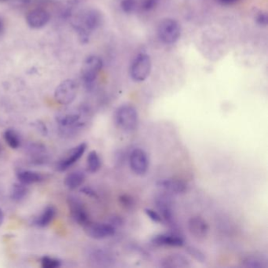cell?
<instances>
[{"label": "cell", "instance_id": "1", "mask_svg": "<svg viewBox=\"0 0 268 268\" xmlns=\"http://www.w3.org/2000/svg\"><path fill=\"white\" fill-rule=\"evenodd\" d=\"M114 120L116 124L122 131L132 132L139 125V113L133 105L124 104L116 110Z\"/></svg>", "mask_w": 268, "mask_h": 268}, {"label": "cell", "instance_id": "2", "mask_svg": "<svg viewBox=\"0 0 268 268\" xmlns=\"http://www.w3.org/2000/svg\"><path fill=\"white\" fill-rule=\"evenodd\" d=\"M102 66L103 62L97 56H89L86 58L82 66L81 79L88 89H92Z\"/></svg>", "mask_w": 268, "mask_h": 268}, {"label": "cell", "instance_id": "3", "mask_svg": "<svg viewBox=\"0 0 268 268\" xmlns=\"http://www.w3.org/2000/svg\"><path fill=\"white\" fill-rule=\"evenodd\" d=\"M152 62L149 55L139 54L135 57L130 68V75L135 82H143L150 75Z\"/></svg>", "mask_w": 268, "mask_h": 268}, {"label": "cell", "instance_id": "4", "mask_svg": "<svg viewBox=\"0 0 268 268\" xmlns=\"http://www.w3.org/2000/svg\"><path fill=\"white\" fill-rule=\"evenodd\" d=\"M157 33L160 40L166 44H175L181 36V26L177 21L166 18L158 25Z\"/></svg>", "mask_w": 268, "mask_h": 268}, {"label": "cell", "instance_id": "5", "mask_svg": "<svg viewBox=\"0 0 268 268\" xmlns=\"http://www.w3.org/2000/svg\"><path fill=\"white\" fill-rule=\"evenodd\" d=\"M83 226L86 235L96 240L108 239L115 235V226H113L111 223H101L89 221Z\"/></svg>", "mask_w": 268, "mask_h": 268}, {"label": "cell", "instance_id": "6", "mask_svg": "<svg viewBox=\"0 0 268 268\" xmlns=\"http://www.w3.org/2000/svg\"><path fill=\"white\" fill-rule=\"evenodd\" d=\"M77 94V85L73 80L62 82L54 91V97L58 103L70 105L75 100Z\"/></svg>", "mask_w": 268, "mask_h": 268}, {"label": "cell", "instance_id": "7", "mask_svg": "<svg viewBox=\"0 0 268 268\" xmlns=\"http://www.w3.org/2000/svg\"><path fill=\"white\" fill-rule=\"evenodd\" d=\"M81 118V111L64 112L57 116L56 122L63 131L69 132L83 127L84 122H82Z\"/></svg>", "mask_w": 268, "mask_h": 268}, {"label": "cell", "instance_id": "8", "mask_svg": "<svg viewBox=\"0 0 268 268\" xmlns=\"http://www.w3.org/2000/svg\"><path fill=\"white\" fill-rule=\"evenodd\" d=\"M129 165L131 171L137 175H144L148 171L149 160L147 153L141 148L131 151L129 156Z\"/></svg>", "mask_w": 268, "mask_h": 268}, {"label": "cell", "instance_id": "9", "mask_svg": "<svg viewBox=\"0 0 268 268\" xmlns=\"http://www.w3.org/2000/svg\"><path fill=\"white\" fill-rule=\"evenodd\" d=\"M155 205L158 213L163 220L169 225H175V215L173 209V202L169 194H161L155 198Z\"/></svg>", "mask_w": 268, "mask_h": 268}, {"label": "cell", "instance_id": "10", "mask_svg": "<svg viewBox=\"0 0 268 268\" xmlns=\"http://www.w3.org/2000/svg\"><path fill=\"white\" fill-rule=\"evenodd\" d=\"M87 146V144L83 143L69 151L67 154L57 164V170L59 171H66L76 163L81 158L82 156L84 155Z\"/></svg>", "mask_w": 268, "mask_h": 268}, {"label": "cell", "instance_id": "11", "mask_svg": "<svg viewBox=\"0 0 268 268\" xmlns=\"http://www.w3.org/2000/svg\"><path fill=\"white\" fill-rule=\"evenodd\" d=\"M68 206L70 209V215L75 222L84 226L89 222V217L84 208L83 203L75 197H70L68 198Z\"/></svg>", "mask_w": 268, "mask_h": 268}, {"label": "cell", "instance_id": "12", "mask_svg": "<svg viewBox=\"0 0 268 268\" xmlns=\"http://www.w3.org/2000/svg\"><path fill=\"white\" fill-rule=\"evenodd\" d=\"M188 229L194 238L197 240H203L208 235L209 227L205 219L197 216L190 219L188 221Z\"/></svg>", "mask_w": 268, "mask_h": 268}, {"label": "cell", "instance_id": "13", "mask_svg": "<svg viewBox=\"0 0 268 268\" xmlns=\"http://www.w3.org/2000/svg\"><path fill=\"white\" fill-rule=\"evenodd\" d=\"M151 242L157 246L181 247L184 244L183 238L175 233H166L155 235Z\"/></svg>", "mask_w": 268, "mask_h": 268}, {"label": "cell", "instance_id": "14", "mask_svg": "<svg viewBox=\"0 0 268 268\" xmlns=\"http://www.w3.org/2000/svg\"><path fill=\"white\" fill-rule=\"evenodd\" d=\"M50 21V14L47 10L36 9L28 13L26 17V22L30 28H41L48 24Z\"/></svg>", "mask_w": 268, "mask_h": 268}, {"label": "cell", "instance_id": "15", "mask_svg": "<svg viewBox=\"0 0 268 268\" xmlns=\"http://www.w3.org/2000/svg\"><path fill=\"white\" fill-rule=\"evenodd\" d=\"M157 187L169 195H180L187 191V184L183 180L177 179H161L157 183Z\"/></svg>", "mask_w": 268, "mask_h": 268}, {"label": "cell", "instance_id": "16", "mask_svg": "<svg viewBox=\"0 0 268 268\" xmlns=\"http://www.w3.org/2000/svg\"><path fill=\"white\" fill-rule=\"evenodd\" d=\"M161 267L166 268H191V261L186 256L179 253L169 255L161 260Z\"/></svg>", "mask_w": 268, "mask_h": 268}, {"label": "cell", "instance_id": "17", "mask_svg": "<svg viewBox=\"0 0 268 268\" xmlns=\"http://www.w3.org/2000/svg\"><path fill=\"white\" fill-rule=\"evenodd\" d=\"M56 215V209L54 206L49 205L43 211L39 217L35 218L33 224L38 227H45L53 221Z\"/></svg>", "mask_w": 268, "mask_h": 268}, {"label": "cell", "instance_id": "18", "mask_svg": "<svg viewBox=\"0 0 268 268\" xmlns=\"http://www.w3.org/2000/svg\"><path fill=\"white\" fill-rule=\"evenodd\" d=\"M17 178L20 183H23L26 186L40 183L44 179V177L40 173L29 171V170H21V171H18Z\"/></svg>", "mask_w": 268, "mask_h": 268}, {"label": "cell", "instance_id": "19", "mask_svg": "<svg viewBox=\"0 0 268 268\" xmlns=\"http://www.w3.org/2000/svg\"><path fill=\"white\" fill-rule=\"evenodd\" d=\"M92 258L96 264L101 266H112L115 263L114 256L106 250L103 249H96L92 253Z\"/></svg>", "mask_w": 268, "mask_h": 268}, {"label": "cell", "instance_id": "20", "mask_svg": "<svg viewBox=\"0 0 268 268\" xmlns=\"http://www.w3.org/2000/svg\"><path fill=\"white\" fill-rule=\"evenodd\" d=\"M85 178V174L83 171H74L65 178L64 184L70 190H75L84 183Z\"/></svg>", "mask_w": 268, "mask_h": 268}, {"label": "cell", "instance_id": "21", "mask_svg": "<svg viewBox=\"0 0 268 268\" xmlns=\"http://www.w3.org/2000/svg\"><path fill=\"white\" fill-rule=\"evenodd\" d=\"M102 20V16L97 10H90L84 17V28L88 31L96 29L101 25Z\"/></svg>", "mask_w": 268, "mask_h": 268}, {"label": "cell", "instance_id": "22", "mask_svg": "<svg viewBox=\"0 0 268 268\" xmlns=\"http://www.w3.org/2000/svg\"><path fill=\"white\" fill-rule=\"evenodd\" d=\"M242 264L243 267L248 268H264L268 266L266 259L256 254H250L244 256Z\"/></svg>", "mask_w": 268, "mask_h": 268}, {"label": "cell", "instance_id": "23", "mask_svg": "<svg viewBox=\"0 0 268 268\" xmlns=\"http://www.w3.org/2000/svg\"><path fill=\"white\" fill-rule=\"evenodd\" d=\"M28 193V189L26 187V185L22 183H15L13 185L10 190V197L13 201L19 202L25 198Z\"/></svg>", "mask_w": 268, "mask_h": 268}, {"label": "cell", "instance_id": "24", "mask_svg": "<svg viewBox=\"0 0 268 268\" xmlns=\"http://www.w3.org/2000/svg\"><path fill=\"white\" fill-rule=\"evenodd\" d=\"M101 168V159L96 151H91L87 158V169L91 173L97 172Z\"/></svg>", "mask_w": 268, "mask_h": 268}, {"label": "cell", "instance_id": "25", "mask_svg": "<svg viewBox=\"0 0 268 268\" xmlns=\"http://www.w3.org/2000/svg\"><path fill=\"white\" fill-rule=\"evenodd\" d=\"M5 141L12 149H18L21 145V139L16 131L13 129H7L3 134Z\"/></svg>", "mask_w": 268, "mask_h": 268}, {"label": "cell", "instance_id": "26", "mask_svg": "<svg viewBox=\"0 0 268 268\" xmlns=\"http://www.w3.org/2000/svg\"><path fill=\"white\" fill-rule=\"evenodd\" d=\"M186 251H187V254L190 255L191 257H193L195 260H197V262L201 263V264L206 262V256L205 253L197 247H187Z\"/></svg>", "mask_w": 268, "mask_h": 268}, {"label": "cell", "instance_id": "27", "mask_svg": "<svg viewBox=\"0 0 268 268\" xmlns=\"http://www.w3.org/2000/svg\"><path fill=\"white\" fill-rule=\"evenodd\" d=\"M40 263H41V266L44 268H57L62 265L61 260L47 256L42 257Z\"/></svg>", "mask_w": 268, "mask_h": 268}, {"label": "cell", "instance_id": "28", "mask_svg": "<svg viewBox=\"0 0 268 268\" xmlns=\"http://www.w3.org/2000/svg\"><path fill=\"white\" fill-rule=\"evenodd\" d=\"M136 0H122L121 7L126 14H131L136 8Z\"/></svg>", "mask_w": 268, "mask_h": 268}, {"label": "cell", "instance_id": "29", "mask_svg": "<svg viewBox=\"0 0 268 268\" xmlns=\"http://www.w3.org/2000/svg\"><path fill=\"white\" fill-rule=\"evenodd\" d=\"M75 28L82 44H87L88 42V39H89L88 30L81 25H75Z\"/></svg>", "mask_w": 268, "mask_h": 268}, {"label": "cell", "instance_id": "30", "mask_svg": "<svg viewBox=\"0 0 268 268\" xmlns=\"http://www.w3.org/2000/svg\"><path fill=\"white\" fill-rule=\"evenodd\" d=\"M32 126H33L34 128L36 130V131L42 135L43 136H47L48 134V129L47 127L46 124L44 123V122H41V121H36L32 123Z\"/></svg>", "mask_w": 268, "mask_h": 268}, {"label": "cell", "instance_id": "31", "mask_svg": "<svg viewBox=\"0 0 268 268\" xmlns=\"http://www.w3.org/2000/svg\"><path fill=\"white\" fill-rule=\"evenodd\" d=\"M145 213L146 214L147 217H149L151 220L153 221V222H163V219L157 211L151 209H146Z\"/></svg>", "mask_w": 268, "mask_h": 268}, {"label": "cell", "instance_id": "32", "mask_svg": "<svg viewBox=\"0 0 268 268\" xmlns=\"http://www.w3.org/2000/svg\"><path fill=\"white\" fill-rule=\"evenodd\" d=\"M256 22L260 26H267L268 23V16L266 12L259 11L256 15Z\"/></svg>", "mask_w": 268, "mask_h": 268}, {"label": "cell", "instance_id": "33", "mask_svg": "<svg viewBox=\"0 0 268 268\" xmlns=\"http://www.w3.org/2000/svg\"><path fill=\"white\" fill-rule=\"evenodd\" d=\"M159 0H144L142 3V9L146 11L153 10L158 4Z\"/></svg>", "mask_w": 268, "mask_h": 268}, {"label": "cell", "instance_id": "34", "mask_svg": "<svg viewBox=\"0 0 268 268\" xmlns=\"http://www.w3.org/2000/svg\"><path fill=\"white\" fill-rule=\"evenodd\" d=\"M219 4L222 6H232L240 2L241 0H216Z\"/></svg>", "mask_w": 268, "mask_h": 268}, {"label": "cell", "instance_id": "35", "mask_svg": "<svg viewBox=\"0 0 268 268\" xmlns=\"http://www.w3.org/2000/svg\"><path fill=\"white\" fill-rule=\"evenodd\" d=\"M81 192L84 194V195H88L91 197H97V195L96 192L92 190V188L89 187H84L81 189Z\"/></svg>", "mask_w": 268, "mask_h": 268}, {"label": "cell", "instance_id": "36", "mask_svg": "<svg viewBox=\"0 0 268 268\" xmlns=\"http://www.w3.org/2000/svg\"><path fill=\"white\" fill-rule=\"evenodd\" d=\"M121 201H122V205H125V206L130 207L132 204H133V201L132 199H131V197H127V196H122L121 198H120Z\"/></svg>", "mask_w": 268, "mask_h": 268}, {"label": "cell", "instance_id": "37", "mask_svg": "<svg viewBox=\"0 0 268 268\" xmlns=\"http://www.w3.org/2000/svg\"><path fill=\"white\" fill-rule=\"evenodd\" d=\"M5 24L4 21L2 20V18H0V35L4 32Z\"/></svg>", "mask_w": 268, "mask_h": 268}, {"label": "cell", "instance_id": "38", "mask_svg": "<svg viewBox=\"0 0 268 268\" xmlns=\"http://www.w3.org/2000/svg\"><path fill=\"white\" fill-rule=\"evenodd\" d=\"M3 221H4V215L2 211L0 209V226H2Z\"/></svg>", "mask_w": 268, "mask_h": 268}, {"label": "cell", "instance_id": "39", "mask_svg": "<svg viewBox=\"0 0 268 268\" xmlns=\"http://www.w3.org/2000/svg\"><path fill=\"white\" fill-rule=\"evenodd\" d=\"M2 151H3V149H2V145H1V144H0V155H1V154H2Z\"/></svg>", "mask_w": 268, "mask_h": 268}, {"label": "cell", "instance_id": "40", "mask_svg": "<svg viewBox=\"0 0 268 268\" xmlns=\"http://www.w3.org/2000/svg\"><path fill=\"white\" fill-rule=\"evenodd\" d=\"M0 1H6V0H0Z\"/></svg>", "mask_w": 268, "mask_h": 268}]
</instances>
